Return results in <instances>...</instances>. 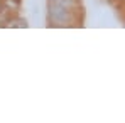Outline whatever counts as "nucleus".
I'll list each match as a JSON object with an SVG mask.
<instances>
[{
  "label": "nucleus",
  "instance_id": "1",
  "mask_svg": "<svg viewBox=\"0 0 125 123\" xmlns=\"http://www.w3.org/2000/svg\"><path fill=\"white\" fill-rule=\"evenodd\" d=\"M74 10H69L66 7H62L56 2H51L49 3V19L54 22V24H59V25H66L69 22L74 20V15H73Z\"/></svg>",
  "mask_w": 125,
  "mask_h": 123
},
{
  "label": "nucleus",
  "instance_id": "2",
  "mask_svg": "<svg viewBox=\"0 0 125 123\" xmlns=\"http://www.w3.org/2000/svg\"><path fill=\"white\" fill-rule=\"evenodd\" d=\"M118 2H120V3H124V2H125V0H118Z\"/></svg>",
  "mask_w": 125,
  "mask_h": 123
}]
</instances>
